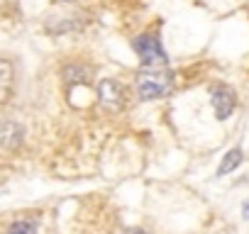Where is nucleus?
Returning <instances> with one entry per match:
<instances>
[{
    "label": "nucleus",
    "instance_id": "1",
    "mask_svg": "<svg viewBox=\"0 0 249 234\" xmlns=\"http://www.w3.org/2000/svg\"><path fill=\"white\" fill-rule=\"evenodd\" d=\"M176 85V78L171 71L166 68H149V71H142L135 81V88H137V95L140 100L149 102V100H161L166 98Z\"/></svg>",
    "mask_w": 249,
    "mask_h": 234
},
{
    "label": "nucleus",
    "instance_id": "2",
    "mask_svg": "<svg viewBox=\"0 0 249 234\" xmlns=\"http://www.w3.org/2000/svg\"><path fill=\"white\" fill-rule=\"evenodd\" d=\"M132 47H135V51H137V56H140V64L147 66V68H164L166 61H169V56H166V51H164L159 37L152 34V32L137 34L135 42H132Z\"/></svg>",
    "mask_w": 249,
    "mask_h": 234
},
{
    "label": "nucleus",
    "instance_id": "3",
    "mask_svg": "<svg viewBox=\"0 0 249 234\" xmlns=\"http://www.w3.org/2000/svg\"><path fill=\"white\" fill-rule=\"evenodd\" d=\"M124 88L122 83H117L115 78H103L98 83V100L107 112H120L124 107Z\"/></svg>",
    "mask_w": 249,
    "mask_h": 234
},
{
    "label": "nucleus",
    "instance_id": "4",
    "mask_svg": "<svg viewBox=\"0 0 249 234\" xmlns=\"http://www.w3.org/2000/svg\"><path fill=\"white\" fill-rule=\"evenodd\" d=\"M210 102H213L215 117L222 122V120H227V117L234 112V107H237V93H234L230 85L217 83V85L210 90Z\"/></svg>",
    "mask_w": 249,
    "mask_h": 234
},
{
    "label": "nucleus",
    "instance_id": "5",
    "mask_svg": "<svg viewBox=\"0 0 249 234\" xmlns=\"http://www.w3.org/2000/svg\"><path fill=\"white\" fill-rule=\"evenodd\" d=\"M0 144L5 149H18L22 144V127L18 122H3L0 125Z\"/></svg>",
    "mask_w": 249,
    "mask_h": 234
},
{
    "label": "nucleus",
    "instance_id": "6",
    "mask_svg": "<svg viewBox=\"0 0 249 234\" xmlns=\"http://www.w3.org/2000/svg\"><path fill=\"white\" fill-rule=\"evenodd\" d=\"M64 81L66 83H90V68L86 64H69L64 66Z\"/></svg>",
    "mask_w": 249,
    "mask_h": 234
},
{
    "label": "nucleus",
    "instance_id": "7",
    "mask_svg": "<svg viewBox=\"0 0 249 234\" xmlns=\"http://www.w3.org/2000/svg\"><path fill=\"white\" fill-rule=\"evenodd\" d=\"M242 159H244L242 149H230V151L222 156L220 166H217V176H227V173H232V171L242 164Z\"/></svg>",
    "mask_w": 249,
    "mask_h": 234
},
{
    "label": "nucleus",
    "instance_id": "8",
    "mask_svg": "<svg viewBox=\"0 0 249 234\" xmlns=\"http://www.w3.org/2000/svg\"><path fill=\"white\" fill-rule=\"evenodd\" d=\"M5 234H37V224L32 219H18L8 227Z\"/></svg>",
    "mask_w": 249,
    "mask_h": 234
},
{
    "label": "nucleus",
    "instance_id": "9",
    "mask_svg": "<svg viewBox=\"0 0 249 234\" xmlns=\"http://www.w3.org/2000/svg\"><path fill=\"white\" fill-rule=\"evenodd\" d=\"M242 215H244V217H247V219H249V200H247V202H244V207H242Z\"/></svg>",
    "mask_w": 249,
    "mask_h": 234
},
{
    "label": "nucleus",
    "instance_id": "10",
    "mask_svg": "<svg viewBox=\"0 0 249 234\" xmlns=\"http://www.w3.org/2000/svg\"><path fill=\"white\" fill-rule=\"evenodd\" d=\"M127 234H147V232H144V229H130Z\"/></svg>",
    "mask_w": 249,
    "mask_h": 234
},
{
    "label": "nucleus",
    "instance_id": "11",
    "mask_svg": "<svg viewBox=\"0 0 249 234\" xmlns=\"http://www.w3.org/2000/svg\"><path fill=\"white\" fill-rule=\"evenodd\" d=\"M61 3H73V0H61Z\"/></svg>",
    "mask_w": 249,
    "mask_h": 234
}]
</instances>
